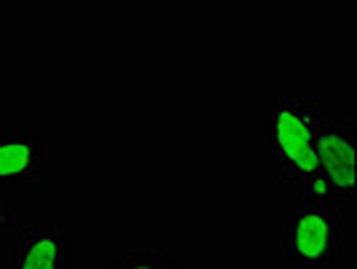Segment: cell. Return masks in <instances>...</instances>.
Listing matches in <instances>:
<instances>
[{
    "label": "cell",
    "mask_w": 357,
    "mask_h": 269,
    "mask_svg": "<svg viewBox=\"0 0 357 269\" xmlns=\"http://www.w3.org/2000/svg\"><path fill=\"white\" fill-rule=\"evenodd\" d=\"M322 119L320 100L304 92H285L271 100L268 119V151L277 180L293 186L298 194L328 199V189L320 178L314 140ZM336 205V202H333Z\"/></svg>",
    "instance_id": "obj_1"
},
{
    "label": "cell",
    "mask_w": 357,
    "mask_h": 269,
    "mask_svg": "<svg viewBox=\"0 0 357 269\" xmlns=\"http://www.w3.org/2000/svg\"><path fill=\"white\" fill-rule=\"evenodd\" d=\"M107 269H188L164 248H145V251H126L113 259Z\"/></svg>",
    "instance_id": "obj_6"
},
{
    "label": "cell",
    "mask_w": 357,
    "mask_h": 269,
    "mask_svg": "<svg viewBox=\"0 0 357 269\" xmlns=\"http://www.w3.org/2000/svg\"><path fill=\"white\" fill-rule=\"evenodd\" d=\"M11 269H73L70 240L59 226H27L19 234Z\"/></svg>",
    "instance_id": "obj_4"
},
{
    "label": "cell",
    "mask_w": 357,
    "mask_h": 269,
    "mask_svg": "<svg viewBox=\"0 0 357 269\" xmlns=\"http://www.w3.org/2000/svg\"><path fill=\"white\" fill-rule=\"evenodd\" d=\"M320 178L328 189V197L336 205L355 202L357 183V138L355 124L344 116H322L314 140Z\"/></svg>",
    "instance_id": "obj_3"
},
{
    "label": "cell",
    "mask_w": 357,
    "mask_h": 269,
    "mask_svg": "<svg viewBox=\"0 0 357 269\" xmlns=\"http://www.w3.org/2000/svg\"><path fill=\"white\" fill-rule=\"evenodd\" d=\"M43 173V140L36 135L0 138V186H36Z\"/></svg>",
    "instance_id": "obj_5"
},
{
    "label": "cell",
    "mask_w": 357,
    "mask_h": 269,
    "mask_svg": "<svg viewBox=\"0 0 357 269\" xmlns=\"http://www.w3.org/2000/svg\"><path fill=\"white\" fill-rule=\"evenodd\" d=\"M280 248L293 269H339L341 208L328 199L298 194L280 229Z\"/></svg>",
    "instance_id": "obj_2"
}]
</instances>
